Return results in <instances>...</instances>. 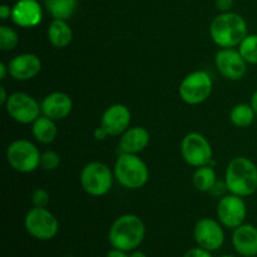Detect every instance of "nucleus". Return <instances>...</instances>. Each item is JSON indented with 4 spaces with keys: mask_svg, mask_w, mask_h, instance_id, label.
<instances>
[{
    "mask_svg": "<svg viewBox=\"0 0 257 257\" xmlns=\"http://www.w3.org/2000/svg\"><path fill=\"white\" fill-rule=\"evenodd\" d=\"M24 227L35 240L49 241L59 232V221L47 207H33L25 215Z\"/></svg>",
    "mask_w": 257,
    "mask_h": 257,
    "instance_id": "8",
    "label": "nucleus"
},
{
    "mask_svg": "<svg viewBox=\"0 0 257 257\" xmlns=\"http://www.w3.org/2000/svg\"><path fill=\"white\" fill-rule=\"evenodd\" d=\"M131 120L132 113L130 108L122 103H114L103 112L100 125L107 131L108 135L115 137L122 136L131 127Z\"/></svg>",
    "mask_w": 257,
    "mask_h": 257,
    "instance_id": "14",
    "label": "nucleus"
},
{
    "mask_svg": "<svg viewBox=\"0 0 257 257\" xmlns=\"http://www.w3.org/2000/svg\"><path fill=\"white\" fill-rule=\"evenodd\" d=\"M227 191V186H226L225 181L223 182H220V181H217V182L215 183V186L212 187V190L210 191V193L212 196H215V197H223L225 196V192Z\"/></svg>",
    "mask_w": 257,
    "mask_h": 257,
    "instance_id": "30",
    "label": "nucleus"
},
{
    "mask_svg": "<svg viewBox=\"0 0 257 257\" xmlns=\"http://www.w3.org/2000/svg\"><path fill=\"white\" fill-rule=\"evenodd\" d=\"M215 65L228 80H240L247 73V62L235 48H221L215 55Z\"/></svg>",
    "mask_w": 257,
    "mask_h": 257,
    "instance_id": "13",
    "label": "nucleus"
},
{
    "mask_svg": "<svg viewBox=\"0 0 257 257\" xmlns=\"http://www.w3.org/2000/svg\"><path fill=\"white\" fill-rule=\"evenodd\" d=\"M50 202V195L45 188H37L32 193L33 207H47Z\"/></svg>",
    "mask_w": 257,
    "mask_h": 257,
    "instance_id": "28",
    "label": "nucleus"
},
{
    "mask_svg": "<svg viewBox=\"0 0 257 257\" xmlns=\"http://www.w3.org/2000/svg\"><path fill=\"white\" fill-rule=\"evenodd\" d=\"M232 246L242 257L257 256V227L251 223H242L232 233Z\"/></svg>",
    "mask_w": 257,
    "mask_h": 257,
    "instance_id": "18",
    "label": "nucleus"
},
{
    "mask_svg": "<svg viewBox=\"0 0 257 257\" xmlns=\"http://www.w3.org/2000/svg\"><path fill=\"white\" fill-rule=\"evenodd\" d=\"M8 98H9V95H8L7 89H5L4 85H2L0 87V104L5 105V103L8 102Z\"/></svg>",
    "mask_w": 257,
    "mask_h": 257,
    "instance_id": "36",
    "label": "nucleus"
},
{
    "mask_svg": "<svg viewBox=\"0 0 257 257\" xmlns=\"http://www.w3.org/2000/svg\"><path fill=\"white\" fill-rule=\"evenodd\" d=\"M10 19L20 28L37 27L43 20L42 5L38 0H18L13 5Z\"/></svg>",
    "mask_w": 257,
    "mask_h": 257,
    "instance_id": "16",
    "label": "nucleus"
},
{
    "mask_svg": "<svg viewBox=\"0 0 257 257\" xmlns=\"http://www.w3.org/2000/svg\"><path fill=\"white\" fill-rule=\"evenodd\" d=\"M253 257H257V256H253Z\"/></svg>",
    "mask_w": 257,
    "mask_h": 257,
    "instance_id": "40",
    "label": "nucleus"
},
{
    "mask_svg": "<svg viewBox=\"0 0 257 257\" xmlns=\"http://www.w3.org/2000/svg\"><path fill=\"white\" fill-rule=\"evenodd\" d=\"M105 257H130V252H125V251L112 247V250L108 251L107 256Z\"/></svg>",
    "mask_w": 257,
    "mask_h": 257,
    "instance_id": "34",
    "label": "nucleus"
},
{
    "mask_svg": "<svg viewBox=\"0 0 257 257\" xmlns=\"http://www.w3.org/2000/svg\"><path fill=\"white\" fill-rule=\"evenodd\" d=\"M182 257H213V256L211 251H207L205 250V248L197 246V247L190 248V250L186 251L185 255Z\"/></svg>",
    "mask_w": 257,
    "mask_h": 257,
    "instance_id": "29",
    "label": "nucleus"
},
{
    "mask_svg": "<svg viewBox=\"0 0 257 257\" xmlns=\"http://www.w3.org/2000/svg\"><path fill=\"white\" fill-rule=\"evenodd\" d=\"M251 107L253 108V110H255L256 115H257V90H255L252 94V97H251V102H250Z\"/></svg>",
    "mask_w": 257,
    "mask_h": 257,
    "instance_id": "37",
    "label": "nucleus"
},
{
    "mask_svg": "<svg viewBox=\"0 0 257 257\" xmlns=\"http://www.w3.org/2000/svg\"><path fill=\"white\" fill-rule=\"evenodd\" d=\"M12 12H13V7H9L8 4H3L0 7V19L2 20H7L9 18H12Z\"/></svg>",
    "mask_w": 257,
    "mask_h": 257,
    "instance_id": "32",
    "label": "nucleus"
},
{
    "mask_svg": "<svg viewBox=\"0 0 257 257\" xmlns=\"http://www.w3.org/2000/svg\"><path fill=\"white\" fill-rule=\"evenodd\" d=\"M238 52L247 64L257 65V34H247L238 45Z\"/></svg>",
    "mask_w": 257,
    "mask_h": 257,
    "instance_id": "25",
    "label": "nucleus"
},
{
    "mask_svg": "<svg viewBox=\"0 0 257 257\" xmlns=\"http://www.w3.org/2000/svg\"><path fill=\"white\" fill-rule=\"evenodd\" d=\"M9 74V67L5 63H0V79H7V75Z\"/></svg>",
    "mask_w": 257,
    "mask_h": 257,
    "instance_id": "35",
    "label": "nucleus"
},
{
    "mask_svg": "<svg viewBox=\"0 0 257 257\" xmlns=\"http://www.w3.org/2000/svg\"><path fill=\"white\" fill-rule=\"evenodd\" d=\"M193 238L200 247L205 250L217 251L225 243V231L218 220L203 217L196 222L193 227Z\"/></svg>",
    "mask_w": 257,
    "mask_h": 257,
    "instance_id": "12",
    "label": "nucleus"
},
{
    "mask_svg": "<svg viewBox=\"0 0 257 257\" xmlns=\"http://www.w3.org/2000/svg\"><path fill=\"white\" fill-rule=\"evenodd\" d=\"M181 156L187 165L195 168L202 167L213 161L212 146L201 133H187L181 142Z\"/></svg>",
    "mask_w": 257,
    "mask_h": 257,
    "instance_id": "9",
    "label": "nucleus"
},
{
    "mask_svg": "<svg viewBox=\"0 0 257 257\" xmlns=\"http://www.w3.org/2000/svg\"><path fill=\"white\" fill-rule=\"evenodd\" d=\"M220 257H237V256H235V255H222V256H220Z\"/></svg>",
    "mask_w": 257,
    "mask_h": 257,
    "instance_id": "39",
    "label": "nucleus"
},
{
    "mask_svg": "<svg viewBox=\"0 0 257 257\" xmlns=\"http://www.w3.org/2000/svg\"><path fill=\"white\" fill-rule=\"evenodd\" d=\"M146 237V225L140 216L125 213L113 221L108 232V241L113 248L132 252L137 250Z\"/></svg>",
    "mask_w": 257,
    "mask_h": 257,
    "instance_id": "1",
    "label": "nucleus"
},
{
    "mask_svg": "<svg viewBox=\"0 0 257 257\" xmlns=\"http://www.w3.org/2000/svg\"><path fill=\"white\" fill-rule=\"evenodd\" d=\"M4 107L8 115L20 124H33L42 113L40 103L33 95L24 92L9 94Z\"/></svg>",
    "mask_w": 257,
    "mask_h": 257,
    "instance_id": "10",
    "label": "nucleus"
},
{
    "mask_svg": "<svg viewBox=\"0 0 257 257\" xmlns=\"http://www.w3.org/2000/svg\"><path fill=\"white\" fill-rule=\"evenodd\" d=\"M216 215L223 227L235 230L236 227L245 223L246 216H247V206L243 197L230 193L218 200Z\"/></svg>",
    "mask_w": 257,
    "mask_h": 257,
    "instance_id": "11",
    "label": "nucleus"
},
{
    "mask_svg": "<svg viewBox=\"0 0 257 257\" xmlns=\"http://www.w3.org/2000/svg\"><path fill=\"white\" fill-rule=\"evenodd\" d=\"M42 114L53 120L65 119L73 110V100L64 92H53L43 98Z\"/></svg>",
    "mask_w": 257,
    "mask_h": 257,
    "instance_id": "17",
    "label": "nucleus"
},
{
    "mask_svg": "<svg viewBox=\"0 0 257 257\" xmlns=\"http://www.w3.org/2000/svg\"><path fill=\"white\" fill-rule=\"evenodd\" d=\"M151 142V133L147 128L130 127L119 138L118 148L120 153H130V155H138L143 152L148 147Z\"/></svg>",
    "mask_w": 257,
    "mask_h": 257,
    "instance_id": "19",
    "label": "nucleus"
},
{
    "mask_svg": "<svg viewBox=\"0 0 257 257\" xmlns=\"http://www.w3.org/2000/svg\"><path fill=\"white\" fill-rule=\"evenodd\" d=\"M32 133L37 142L42 143V145H50L54 142L58 136L55 120L42 114L32 124Z\"/></svg>",
    "mask_w": 257,
    "mask_h": 257,
    "instance_id": "21",
    "label": "nucleus"
},
{
    "mask_svg": "<svg viewBox=\"0 0 257 257\" xmlns=\"http://www.w3.org/2000/svg\"><path fill=\"white\" fill-rule=\"evenodd\" d=\"M255 110L247 103H238L230 112V122L237 128L250 127L255 122Z\"/></svg>",
    "mask_w": 257,
    "mask_h": 257,
    "instance_id": "24",
    "label": "nucleus"
},
{
    "mask_svg": "<svg viewBox=\"0 0 257 257\" xmlns=\"http://www.w3.org/2000/svg\"><path fill=\"white\" fill-rule=\"evenodd\" d=\"M93 136H94V138L97 141H104L105 138L109 137V135H108L107 131L104 130V128L102 127V125H99V127H97L94 130V132H93Z\"/></svg>",
    "mask_w": 257,
    "mask_h": 257,
    "instance_id": "33",
    "label": "nucleus"
},
{
    "mask_svg": "<svg viewBox=\"0 0 257 257\" xmlns=\"http://www.w3.org/2000/svg\"><path fill=\"white\" fill-rule=\"evenodd\" d=\"M247 34V23L237 13H220L211 22L210 37L220 48L238 47Z\"/></svg>",
    "mask_w": 257,
    "mask_h": 257,
    "instance_id": "2",
    "label": "nucleus"
},
{
    "mask_svg": "<svg viewBox=\"0 0 257 257\" xmlns=\"http://www.w3.org/2000/svg\"><path fill=\"white\" fill-rule=\"evenodd\" d=\"M7 161L19 173H32L40 167V151L28 140L13 141L7 148Z\"/></svg>",
    "mask_w": 257,
    "mask_h": 257,
    "instance_id": "7",
    "label": "nucleus"
},
{
    "mask_svg": "<svg viewBox=\"0 0 257 257\" xmlns=\"http://www.w3.org/2000/svg\"><path fill=\"white\" fill-rule=\"evenodd\" d=\"M130 257H147L143 251H140V250H135L132 251V252H130Z\"/></svg>",
    "mask_w": 257,
    "mask_h": 257,
    "instance_id": "38",
    "label": "nucleus"
},
{
    "mask_svg": "<svg viewBox=\"0 0 257 257\" xmlns=\"http://www.w3.org/2000/svg\"><path fill=\"white\" fill-rule=\"evenodd\" d=\"M216 182H217V175H216L213 166L206 165L196 168L192 176V183L196 190L200 191V192L210 193Z\"/></svg>",
    "mask_w": 257,
    "mask_h": 257,
    "instance_id": "23",
    "label": "nucleus"
},
{
    "mask_svg": "<svg viewBox=\"0 0 257 257\" xmlns=\"http://www.w3.org/2000/svg\"><path fill=\"white\" fill-rule=\"evenodd\" d=\"M213 80L206 70H195L186 75L180 83L178 94L182 102L188 105H198L211 97Z\"/></svg>",
    "mask_w": 257,
    "mask_h": 257,
    "instance_id": "6",
    "label": "nucleus"
},
{
    "mask_svg": "<svg viewBox=\"0 0 257 257\" xmlns=\"http://www.w3.org/2000/svg\"><path fill=\"white\" fill-rule=\"evenodd\" d=\"M19 44V35L17 30L8 25L0 27V49L3 52H10L14 50Z\"/></svg>",
    "mask_w": 257,
    "mask_h": 257,
    "instance_id": "26",
    "label": "nucleus"
},
{
    "mask_svg": "<svg viewBox=\"0 0 257 257\" xmlns=\"http://www.w3.org/2000/svg\"><path fill=\"white\" fill-rule=\"evenodd\" d=\"M227 191L240 197H250L257 191V166L247 157H235L225 172Z\"/></svg>",
    "mask_w": 257,
    "mask_h": 257,
    "instance_id": "3",
    "label": "nucleus"
},
{
    "mask_svg": "<svg viewBox=\"0 0 257 257\" xmlns=\"http://www.w3.org/2000/svg\"><path fill=\"white\" fill-rule=\"evenodd\" d=\"M78 0H44L48 13L54 19L68 20L74 15L78 8Z\"/></svg>",
    "mask_w": 257,
    "mask_h": 257,
    "instance_id": "22",
    "label": "nucleus"
},
{
    "mask_svg": "<svg viewBox=\"0 0 257 257\" xmlns=\"http://www.w3.org/2000/svg\"><path fill=\"white\" fill-rule=\"evenodd\" d=\"M47 37L53 47L58 49H64L72 43L73 30L67 20L54 19L48 27Z\"/></svg>",
    "mask_w": 257,
    "mask_h": 257,
    "instance_id": "20",
    "label": "nucleus"
},
{
    "mask_svg": "<svg viewBox=\"0 0 257 257\" xmlns=\"http://www.w3.org/2000/svg\"><path fill=\"white\" fill-rule=\"evenodd\" d=\"M9 75L18 82H27L33 79L42 72V60L37 54L23 53L15 55L8 64Z\"/></svg>",
    "mask_w": 257,
    "mask_h": 257,
    "instance_id": "15",
    "label": "nucleus"
},
{
    "mask_svg": "<svg viewBox=\"0 0 257 257\" xmlns=\"http://www.w3.org/2000/svg\"><path fill=\"white\" fill-rule=\"evenodd\" d=\"M114 178L122 187L140 190L150 180L148 166L138 155L119 153L113 168Z\"/></svg>",
    "mask_w": 257,
    "mask_h": 257,
    "instance_id": "4",
    "label": "nucleus"
},
{
    "mask_svg": "<svg viewBox=\"0 0 257 257\" xmlns=\"http://www.w3.org/2000/svg\"><path fill=\"white\" fill-rule=\"evenodd\" d=\"M60 156L53 150L44 151L40 156V167L44 171H55L60 166Z\"/></svg>",
    "mask_w": 257,
    "mask_h": 257,
    "instance_id": "27",
    "label": "nucleus"
},
{
    "mask_svg": "<svg viewBox=\"0 0 257 257\" xmlns=\"http://www.w3.org/2000/svg\"><path fill=\"white\" fill-rule=\"evenodd\" d=\"M114 173L105 163L89 162L82 168L79 182L85 193L93 197H102L112 190Z\"/></svg>",
    "mask_w": 257,
    "mask_h": 257,
    "instance_id": "5",
    "label": "nucleus"
},
{
    "mask_svg": "<svg viewBox=\"0 0 257 257\" xmlns=\"http://www.w3.org/2000/svg\"><path fill=\"white\" fill-rule=\"evenodd\" d=\"M233 5V0H216V8L221 13L231 12V8Z\"/></svg>",
    "mask_w": 257,
    "mask_h": 257,
    "instance_id": "31",
    "label": "nucleus"
}]
</instances>
